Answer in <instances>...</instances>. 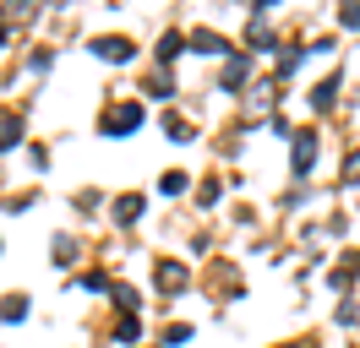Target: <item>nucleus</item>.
<instances>
[{
    "instance_id": "1",
    "label": "nucleus",
    "mask_w": 360,
    "mask_h": 348,
    "mask_svg": "<svg viewBox=\"0 0 360 348\" xmlns=\"http://www.w3.org/2000/svg\"><path fill=\"white\" fill-rule=\"evenodd\" d=\"M142 126V104H120L115 114H104V136H120V130Z\"/></svg>"
},
{
    "instance_id": "2",
    "label": "nucleus",
    "mask_w": 360,
    "mask_h": 348,
    "mask_svg": "<svg viewBox=\"0 0 360 348\" xmlns=\"http://www.w3.org/2000/svg\"><path fill=\"white\" fill-rule=\"evenodd\" d=\"M131 49L136 44H126V39H98L93 44V55H104V60H131Z\"/></svg>"
},
{
    "instance_id": "3",
    "label": "nucleus",
    "mask_w": 360,
    "mask_h": 348,
    "mask_svg": "<svg viewBox=\"0 0 360 348\" xmlns=\"http://www.w3.org/2000/svg\"><path fill=\"white\" fill-rule=\"evenodd\" d=\"M316 163V142H311V130L306 136H295V174H306Z\"/></svg>"
},
{
    "instance_id": "4",
    "label": "nucleus",
    "mask_w": 360,
    "mask_h": 348,
    "mask_svg": "<svg viewBox=\"0 0 360 348\" xmlns=\"http://www.w3.org/2000/svg\"><path fill=\"white\" fill-rule=\"evenodd\" d=\"M17 136H22V120L6 114V120H0V147H17Z\"/></svg>"
},
{
    "instance_id": "5",
    "label": "nucleus",
    "mask_w": 360,
    "mask_h": 348,
    "mask_svg": "<svg viewBox=\"0 0 360 348\" xmlns=\"http://www.w3.org/2000/svg\"><path fill=\"white\" fill-rule=\"evenodd\" d=\"M0 316H6V321H22V316H27V300H22V294H11V300L0 304Z\"/></svg>"
},
{
    "instance_id": "6",
    "label": "nucleus",
    "mask_w": 360,
    "mask_h": 348,
    "mask_svg": "<svg viewBox=\"0 0 360 348\" xmlns=\"http://www.w3.org/2000/svg\"><path fill=\"white\" fill-rule=\"evenodd\" d=\"M191 44H197L202 55H219V49H224V39H219V33H197V39H191Z\"/></svg>"
},
{
    "instance_id": "7",
    "label": "nucleus",
    "mask_w": 360,
    "mask_h": 348,
    "mask_svg": "<svg viewBox=\"0 0 360 348\" xmlns=\"http://www.w3.org/2000/svg\"><path fill=\"white\" fill-rule=\"evenodd\" d=\"M158 191H164V196H175V191H186V174H164V180H158Z\"/></svg>"
},
{
    "instance_id": "8",
    "label": "nucleus",
    "mask_w": 360,
    "mask_h": 348,
    "mask_svg": "<svg viewBox=\"0 0 360 348\" xmlns=\"http://www.w3.org/2000/svg\"><path fill=\"white\" fill-rule=\"evenodd\" d=\"M115 213H120V218H136V213H142V196H120V207H115Z\"/></svg>"
},
{
    "instance_id": "9",
    "label": "nucleus",
    "mask_w": 360,
    "mask_h": 348,
    "mask_svg": "<svg viewBox=\"0 0 360 348\" xmlns=\"http://www.w3.org/2000/svg\"><path fill=\"white\" fill-rule=\"evenodd\" d=\"M311 104H316V109H328V104H333V82H316V93H311Z\"/></svg>"
},
{
    "instance_id": "10",
    "label": "nucleus",
    "mask_w": 360,
    "mask_h": 348,
    "mask_svg": "<svg viewBox=\"0 0 360 348\" xmlns=\"http://www.w3.org/2000/svg\"><path fill=\"white\" fill-rule=\"evenodd\" d=\"M338 22H344V27H360V6H344V11H338Z\"/></svg>"
},
{
    "instance_id": "11",
    "label": "nucleus",
    "mask_w": 360,
    "mask_h": 348,
    "mask_svg": "<svg viewBox=\"0 0 360 348\" xmlns=\"http://www.w3.org/2000/svg\"><path fill=\"white\" fill-rule=\"evenodd\" d=\"M355 174H360V152H355V158H349V180H355Z\"/></svg>"
},
{
    "instance_id": "12",
    "label": "nucleus",
    "mask_w": 360,
    "mask_h": 348,
    "mask_svg": "<svg viewBox=\"0 0 360 348\" xmlns=\"http://www.w3.org/2000/svg\"><path fill=\"white\" fill-rule=\"evenodd\" d=\"M0 39H6V27H0Z\"/></svg>"
}]
</instances>
